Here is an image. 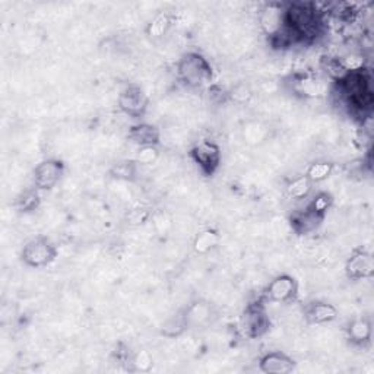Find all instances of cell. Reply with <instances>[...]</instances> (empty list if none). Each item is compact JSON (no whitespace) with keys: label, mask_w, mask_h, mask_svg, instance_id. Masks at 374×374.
Segmentation results:
<instances>
[{"label":"cell","mask_w":374,"mask_h":374,"mask_svg":"<svg viewBox=\"0 0 374 374\" xmlns=\"http://www.w3.org/2000/svg\"><path fill=\"white\" fill-rule=\"evenodd\" d=\"M304 317L310 325H326L338 319V309L326 302H311L304 309Z\"/></svg>","instance_id":"4fadbf2b"},{"label":"cell","mask_w":374,"mask_h":374,"mask_svg":"<svg viewBox=\"0 0 374 374\" xmlns=\"http://www.w3.org/2000/svg\"><path fill=\"white\" fill-rule=\"evenodd\" d=\"M298 297V283L297 279L288 273H280L275 276L266 285L264 298L271 303H294Z\"/></svg>","instance_id":"52a82bcc"},{"label":"cell","mask_w":374,"mask_h":374,"mask_svg":"<svg viewBox=\"0 0 374 374\" xmlns=\"http://www.w3.org/2000/svg\"><path fill=\"white\" fill-rule=\"evenodd\" d=\"M347 336L351 344L357 347H367L373 338V325L368 317L360 316L348 323Z\"/></svg>","instance_id":"5bb4252c"},{"label":"cell","mask_w":374,"mask_h":374,"mask_svg":"<svg viewBox=\"0 0 374 374\" xmlns=\"http://www.w3.org/2000/svg\"><path fill=\"white\" fill-rule=\"evenodd\" d=\"M340 62L348 73L366 72V59L361 54H355V53L347 54L344 58H340Z\"/></svg>","instance_id":"484cf974"},{"label":"cell","mask_w":374,"mask_h":374,"mask_svg":"<svg viewBox=\"0 0 374 374\" xmlns=\"http://www.w3.org/2000/svg\"><path fill=\"white\" fill-rule=\"evenodd\" d=\"M313 186L314 184L311 183V180L306 174H302L288 181L285 187V193L292 200H303L311 195Z\"/></svg>","instance_id":"ffe728a7"},{"label":"cell","mask_w":374,"mask_h":374,"mask_svg":"<svg viewBox=\"0 0 374 374\" xmlns=\"http://www.w3.org/2000/svg\"><path fill=\"white\" fill-rule=\"evenodd\" d=\"M333 170H335V164L332 161L319 160V161L311 162L307 167V170L304 174L311 180L313 184H316V183H322V181L328 180L332 176Z\"/></svg>","instance_id":"44dd1931"},{"label":"cell","mask_w":374,"mask_h":374,"mask_svg":"<svg viewBox=\"0 0 374 374\" xmlns=\"http://www.w3.org/2000/svg\"><path fill=\"white\" fill-rule=\"evenodd\" d=\"M173 27V16L168 12L157 13L145 28V34L149 40L157 41L164 39Z\"/></svg>","instance_id":"e0dca14e"},{"label":"cell","mask_w":374,"mask_h":374,"mask_svg":"<svg viewBox=\"0 0 374 374\" xmlns=\"http://www.w3.org/2000/svg\"><path fill=\"white\" fill-rule=\"evenodd\" d=\"M292 91L304 98H319L326 94V85L321 79L309 77V75H300L294 78Z\"/></svg>","instance_id":"9a60e30c"},{"label":"cell","mask_w":374,"mask_h":374,"mask_svg":"<svg viewBox=\"0 0 374 374\" xmlns=\"http://www.w3.org/2000/svg\"><path fill=\"white\" fill-rule=\"evenodd\" d=\"M332 207H333V196L329 192H319L307 205V209H310L313 214L325 219L326 214L330 211Z\"/></svg>","instance_id":"603a6c76"},{"label":"cell","mask_w":374,"mask_h":374,"mask_svg":"<svg viewBox=\"0 0 374 374\" xmlns=\"http://www.w3.org/2000/svg\"><path fill=\"white\" fill-rule=\"evenodd\" d=\"M117 105L122 113L130 119H141L146 115L149 98L139 85H127L117 98Z\"/></svg>","instance_id":"ba28073f"},{"label":"cell","mask_w":374,"mask_h":374,"mask_svg":"<svg viewBox=\"0 0 374 374\" xmlns=\"http://www.w3.org/2000/svg\"><path fill=\"white\" fill-rule=\"evenodd\" d=\"M65 174V162L58 158L43 160L34 168L32 183L40 192H50L59 184Z\"/></svg>","instance_id":"8992f818"},{"label":"cell","mask_w":374,"mask_h":374,"mask_svg":"<svg viewBox=\"0 0 374 374\" xmlns=\"http://www.w3.org/2000/svg\"><path fill=\"white\" fill-rule=\"evenodd\" d=\"M130 364H132L135 371H142L146 373L153 368L154 366V360L151 357V354L148 351H138L136 354H134L132 357H130Z\"/></svg>","instance_id":"4316f807"},{"label":"cell","mask_w":374,"mask_h":374,"mask_svg":"<svg viewBox=\"0 0 374 374\" xmlns=\"http://www.w3.org/2000/svg\"><path fill=\"white\" fill-rule=\"evenodd\" d=\"M127 139L136 146H160L161 132L155 124L138 123L129 129Z\"/></svg>","instance_id":"7c38bea8"},{"label":"cell","mask_w":374,"mask_h":374,"mask_svg":"<svg viewBox=\"0 0 374 374\" xmlns=\"http://www.w3.org/2000/svg\"><path fill=\"white\" fill-rule=\"evenodd\" d=\"M322 65H323V69H325V72L328 75V78L332 79L335 84H341L342 81H345L351 75L341 65L340 58H325Z\"/></svg>","instance_id":"cb8c5ba5"},{"label":"cell","mask_w":374,"mask_h":374,"mask_svg":"<svg viewBox=\"0 0 374 374\" xmlns=\"http://www.w3.org/2000/svg\"><path fill=\"white\" fill-rule=\"evenodd\" d=\"M58 257V247L46 236H37L28 240L22 250L21 260L30 268H46Z\"/></svg>","instance_id":"3957f363"},{"label":"cell","mask_w":374,"mask_h":374,"mask_svg":"<svg viewBox=\"0 0 374 374\" xmlns=\"http://www.w3.org/2000/svg\"><path fill=\"white\" fill-rule=\"evenodd\" d=\"M221 236L215 228L202 230L193 240V250L198 254H208L218 247Z\"/></svg>","instance_id":"ac0fdd59"},{"label":"cell","mask_w":374,"mask_h":374,"mask_svg":"<svg viewBox=\"0 0 374 374\" xmlns=\"http://www.w3.org/2000/svg\"><path fill=\"white\" fill-rule=\"evenodd\" d=\"M240 328L243 333L252 340L262 338V336L268 333V330L271 329V319L264 304V300L247 304V307L241 314Z\"/></svg>","instance_id":"5b68a950"},{"label":"cell","mask_w":374,"mask_h":374,"mask_svg":"<svg viewBox=\"0 0 374 374\" xmlns=\"http://www.w3.org/2000/svg\"><path fill=\"white\" fill-rule=\"evenodd\" d=\"M186 329H189V326H187L184 311H180V313L174 314L173 317H170V319L164 323L162 333L167 336H172L173 338V336L181 335Z\"/></svg>","instance_id":"d4e9b609"},{"label":"cell","mask_w":374,"mask_h":374,"mask_svg":"<svg viewBox=\"0 0 374 374\" xmlns=\"http://www.w3.org/2000/svg\"><path fill=\"white\" fill-rule=\"evenodd\" d=\"M345 273L351 280L370 279L374 275L373 254L363 249H354L345 262Z\"/></svg>","instance_id":"9c48e42d"},{"label":"cell","mask_w":374,"mask_h":374,"mask_svg":"<svg viewBox=\"0 0 374 374\" xmlns=\"http://www.w3.org/2000/svg\"><path fill=\"white\" fill-rule=\"evenodd\" d=\"M41 203V196H40V191L35 189V187H32V189H27L24 191L20 196L16 198V203L15 207L16 209L20 212H32L35 211L37 208L40 207Z\"/></svg>","instance_id":"7402d4cb"},{"label":"cell","mask_w":374,"mask_h":374,"mask_svg":"<svg viewBox=\"0 0 374 374\" xmlns=\"http://www.w3.org/2000/svg\"><path fill=\"white\" fill-rule=\"evenodd\" d=\"M325 219L317 217L316 214H313L310 209H303V211H298L295 214H292V217L290 218L291 222V227L292 230L298 234V236H306L310 234L313 231H316L322 226V222Z\"/></svg>","instance_id":"2e32d148"},{"label":"cell","mask_w":374,"mask_h":374,"mask_svg":"<svg viewBox=\"0 0 374 374\" xmlns=\"http://www.w3.org/2000/svg\"><path fill=\"white\" fill-rule=\"evenodd\" d=\"M177 77L187 88H203L212 82L214 69L203 54L189 51L183 54L177 63Z\"/></svg>","instance_id":"7a4b0ae2"},{"label":"cell","mask_w":374,"mask_h":374,"mask_svg":"<svg viewBox=\"0 0 374 374\" xmlns=\"http://www.w3.org/2000/svg\"><path fill=\"white\" fill-rule=\"evenodd\" d=\"M189 157L196 164L200 173L207 177H212L221 167L222 153L217 142L211 139H202L196 142L189 151Z\"/></svg>","instance_id":"277c9868"},{"label":"cell","mask_w":374,"mask_h":374,"mask_svg":"<svg viewBox=\"0 0 374 374\" xmlns=\"http://www.w3.org/2000/svg\"><path fill=\"white\" fill-rule=\"evenodd\" d=\"M230 97L233 101H236L238 104H245L252 98V91L249 89L247 85L240 84L230 92Z\"/></svg>","instance_id":"f1b7e54d"},{"label":"cell","mask_w":374,"mask_h":374,"mask_svg":"<svg viewBox=\"0 0 374 374\" xmlns=\"http://www.w3.org/2000/svg\"><path fill=\"white\" fill-rule=\"evenodd\" d=\"M284 12H285L284 4H268L260 11V18H259L260 27L269 37L271 43L285 31Z\"/></svg>","instance_id":"30bf717a"},{"label":"cell","mask_w":374,"mask_h":374,"mask_svg":"<svg viewBox=\"0 0 374 374\" xmlns=\"http://www.w3.org/2000/svg\"><path fill=\"white\" fill-rule=\"evenodd\" d=\"M158 157H160L158 146H142L139 148L135 161L139 165H151L158 160Z\"/></svg>","instance_id":"83f0119b"},{"label":"cell","mask_w":374,"mask_h":374,"mask_svg":"<svg viewBox=\"0 0 374 374\" xmlns=\"http://www.w3.org/2000/svg\"><path fill=\"white\" fill-rule=\"evenodd\" d=\"M259 368L266 374H288L295 368V361L284 352L272 351L262 355Z\"/></svg>","instance_id":"8fae6325"},{"label":"cell","mask_w":374,"mask_h":374,"mask_svg":"<svg viewBox=\"0 0 374 374\" xmlns=\"http://www.w3.org/2000/svg\"><path fill=\"white\" fill-rule=\"evenodd\" d=\"M139 173V164L135 160H122L110 168L108 174L119 181H135Z\"/></svg>","instance_id":"d6986e66"},{"label":"cell","mask_w":374,"mask_h":374,"mask_svg":"<svg viewBox=\"0 0 374 374\" xmlns=\"http://www.w3.org/2000/svg\"><path fill=\"white\" fill-rule=\"evenodd\" d=\"M322 15L314 4H288L284 12L285 28L294 41H313L321 34Z\"/></svg>","instance_id":"6da1fadb"}]
</instances>
